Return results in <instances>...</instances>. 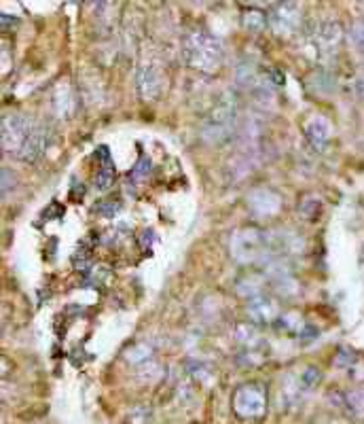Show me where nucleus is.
I'll list each match as a JSON object with an SVG mask.
<instances>
[{
  "mask_svg": "<svg viewBox=\"0 0 364 424\" xmlns=\"http://www.w3.org/2000/svg\"><path fill=\"white\" fill-rule=\"evenodd\" d=\"M248 208L254 212L256 217H273L275 212L282 208V197L267 187L252 189L248 195Z\"/></svg>",
  "mask_w": 364,
  "mask_h": 424,
  "instance_id": "obj_10",
  "label": "nucleus"
},
{
  "mask_svg": "<svg viewBox=\"0 0 364 424\" xmlns=\"http://www.w3.org/2000/svg\"><path fill=\"white\" fill-rule=\"evenodd\" d=\"M49 143H51V127H49L47 123H36V127L32 129V134H30V138H28V143L24 145V149H22V153H20V160H22L24 164H34V162H38V160L45 155Z\"/></svg>",
  "mask_w": 364,
  "mask_h": 424,
  "instance_id": "obj_9",
  "label": "nucleus"
},
{
  "mask_svg": "<svg viewBox=\"0 0 364 424\" xmlns=\"http://www.w3.org/2000/svg\"><path fill=\"white\" fill-rule=\"evenodd\" d=\"M349 41H351V45H354L360 53H364V20H360V22H356V24L351 26V30H349Z\"/></svg>",
  "mask_w": 364,
  "mask_h": 424,
  "instance_id": "obj_23",
  "label": "nucleus"
},
{
  "mask_svg": "<svg viewBox=\"0 0 364 424\" xmlns=\"http://www.w3.org/2000/svg\"><path fill=\"white\" fill-rule=\"evenodd\" d=\"M269 24V13L261 11V9H248L244 11V28L250 32H263Z\"/></svg>",
  "mask_w": 364,
  "mask_h": 424,
  "instance_id": "obj_15",
  "label": "nucleus"
},
{
  "mask_svg": "<svg viewBox=\"0 0 364 424\" xmlns=\"http://www.w3.org/2000/svg\"><path fill=\"white\" fill-rule=\"evenodd\" d=\"M96 153L100 157V166H98V172L94 176V185L98 191H106V189H110V185L115 181V164H112L106 147H100Z\"/></svg>",
  "mask_w": 364,
  "mask_h": 424,
  "instance_id": "obj_13",
  "label": "nucleus"
},
{
  "mask_svg": "<svg viewBox=\"0 0 364 424\" xmlns=\"http://www.w3.org/2000/svg\"><path fill=\"white\" fill-rule=\"evenodd\" d=\"M182 53H184L187 64L193 66L195 70H201V73H216L225 57L221 38L203 28H197L184 36Z\"/></svg>",
  "mask_w": 364,
  "mask_h": 424,
  "instance_id": "obj_1",
  "label": "nucleus"
},
{
  "mask_svg": "<svg viewBox=\"0 0 364 424\" xmlns=\"http://www.w3.org/2000/svg\"><path fill=\"white\" fill-rule=\"evenodd\" d=\"M345 405L349 407L351 414L364 416V390H354L345 397Z\"/></svg>",
  "mask_w": 364,
  "mask_h": 424,
  "instance_id": "obj_21",
  "label": "nucleus"
},
{
  "mask_svg": "<svg viewBox=\"0 0 364 424\" xmlns=\"http://www.w3.org/2000/svg\"><path fill=\"white\" fill-rule=\"evenodd\" d=\"M238 106L233 100H223L216 104L201 123V138L210 145H225L238 132Z\"/></svg>",
  "mask_w": 364,
  "mask_h": 424,
  "instance_id": "obj_2",
  "label": "nucleus"
},
{
  "mask_svg": "<svg viewBox=\"0 0 364 424\" xmlns=\"http://www.w3.org/2000/svg\"><path fill=\"white\" fill-rule=\"evenodd\" d=\"M98 215L100 217H106V219H112L115 215H119V210H121V202H117V199H106V202H102L98 208Z\"/></svg>",
  "mask_w": 364,
  "mask_h": 424,
  "instance_id": "obj_24",
  "label": "nucleus"
},
{
  "mask_svg": "<svg viewBox=\"0 0 364 424\" xmlns=\"http://www.w3.org/2000/svg\"><path fill=\"white\" fill-rule=\"evenodd\" d=\"M330 134H333V129H330V123H328V119L326 117H312L307 123H305V136H307V140H310V145L318 151V153H322V151H326V147H328V143H330Z\"/></svg>",
  "mask_w": 364,
  "mask_h": 424,
  "instance_id": "obj_11",
  "label": "nucleus"
},
{
  "mask_svg": "<svg viewBox=\"0 0 364 424\" xmlns=\"http://www.w3.org/2000/svg\"><path fill=\"white\" fill-rule=\"evenodd\" d=\"M151 168H153L151 160H149L147 155H142V157L138 160V164L133 166V170H131L129 178H131L133 183H140V181H144V178H147V176L151 174Z\"/></svg>",
  "mask_w": 364,
  "mask_h": 424,
  "instance_id": "obj_20",
  "label": "nucleus"
},
{
  "mask_svg": "<svg viewBox=\"0 0 364 424\" xmlns=\"http://www.w3.org/2000/svg\"><path fill=\"white\" fill-rule=\"evenodd\" d=\"M356 90H358L360 96H364V73L356 79Z\"/></svg>",
  "mask_w": 364,
  "mask_h": 424,
  "instance_id": "obj_27",
  "label": "nucleus"
},
{
  "mask_svg": "<svg viewBox=\"0 0 364 424\" xmlns=\"http://www.w3.org/2000/svg\"><path fill=\"white\" fill-rule=\"evenodd\" d=\"M310 41L322 59L333 57V55H337V51L341 47L343 28L337 20H320L314 24V28L310 32Z\"/></svg>",
  "mask_w": 364,
  "mask_h": 424,
  "instance_id": "obj_6",
  "label": "nucleus"
},
{
  "mask_svg": "<svg viewBox=\"0 0 364 424\" xmlns=\"http://www.w3.org/2000/svg\"><path fill=\"white\" fill-rule=\"evenodd\" d=\"M233 337L244 346H254L259 341V329L254 327V323H240L233 329Z\"/></svg>",
  "mask_w": 364,
  "mask_h": 424,
  "instance_id": "obj_18",
  "label": "nucleus"
},
{
  "mask_svg": "<svg viewBox=\"0 0 364 424\" xmlns=\"http://www.w3.org/2000/svg\"><path fill=\"white\" fill-rule=\"evenodd\" d=\"M92 263H94V246H92L89 240H83L77 246L75 255H72V265H75V269H79L83 274H89Z\"/></svg>",
  "mask_w": 364,
  "mask_h": 424,
  "instance_id": "obj_14",
  "label": "nucleus"
},
{
  "mask_svg": "<svg viewBox=\"0 0 364 424\" xmlns=\"http://www.w3.org/2000/svg\"><path fill=\"white\" fill-rule=\"evenodd\" d=\"M129 422L131 424H149L151 422V409L147 405H136L129 409Z\"/></svg>",
  "mask_w": 364,
  "mask_h": 424,
  "instance_id": "obj_22",
  "label": "nucleus"
},
{
  "mask_svg": "<svg viewBox=\"0 0 364 424\" xmlns=\"http://www.w3.org/2000/svg\"><path fill=\"white\" fill-rule=\"evenodd\" d=\"M233 409L246 422L263 418L265 411H267V393H265V386L256 384V382L240 386L238 393H235V397H233Z\"/></svg>",
  "mask_w": 364,
  "mask_h": 424,
  "instance_id": "obj_5",
  "label": "nucleus"
},
{
  "mask_svg": "<svg viewBox=\"0 0 364 424\" xmlns=\"http://www.w3.org/2000/svg\"><path fill=\"white\" fill-rule=\"evenodd\" d=\"M320 380H322V372L318 369V367H305L303 372H301V376H299V380H297V393L301 395V393H310L312 388H316L318 384H320Z\"/></svg>",
  "mask_w": 364,
  "mask_h": 424,
  "instance_id": "obj_16",
  "label": "nucleus"
},
{
  "mask_svg": "<svg viewBox=\"0 0 364 424\" xmlns=\"http://www.w3.org/2000/svg\"><path fill=\"white\" fill-rule=\"evenodd\" d=\"M136 90L144 102H153L161 96L163 75L153 62H142L136 70Z\"/></svg>",
  "mask_w": 364,
  "mask_h": 424,
  "instance_id": "obj_8",
  "label": "nucleus"
},
{
  "mask_svg": "<svg viewBox=\"0 0 364 424\" xmlns=\"http://www.w3.org/2000/svg\"><path fill=\"white\" fill-rule=\"evenodd\" d=\"M248 314L250 320L256 325H265V323H273L277 318V304L269 297V295H256L250 299L248 304Z\"/></svg>",
  "mask_w": 364,
  "mask_h": 424,
  "instance_id": "obj_12",
  "label": "nucleus"
},
{
  "mask_svg": "<svg viewBox=\"0 0 364 424\" xmlns=\"http://www.w3.org/2000/svg\"><path fill=\"white\" fill-rule=\"evenodd\" d=\"M151 346L149 344H136V346H131L127 352H125V359L131 363V365H140V363H147V361H151Z\"/></svg>",
  "mask_w": 364,
  "mask_h": 424,
  "instance_id": "obj_19",
  "label": "nucleus"
},
{
  "mask_svg": "<svg viewBox=\"0 0 364 424\" xmlns=\"http://www.w3.org/2000/svg\"><path fill=\"white\" fill-rule=\"evenodd\" d=\"M269 253V236L256 227L240 229L231 240V255L240 263H252Z\"/></svg>",
  "mask_w": 364,
  "mask_h": 424,
  "instance_id": "obj_3",
  "label": "nucleus"
},
{
  "mask_svg": "<svg viewBox=\"0 0 364 424\" xmlns=\"http://www.w3.org/2000/svg\"><path fill=\"white\" fill-rule=\"evenodd\" d=\"M15 183H17V178H11V170L5 168L3 170V195H7L11 189H15Z\"/></svg>",
  "mask_w": 364,
  "mask_h": 424,
  "instance_id": "obj_26",
  "label": "nucleus"
},
{
  "mask_svg": "<svg viewBox=\"0 0 364 424\" xmlns=\"http://www.w3.org/2000/svg\"><path fill=\"white\" fill-rule=\"evenodd\" d=\"M303 9L299 3H279L269 11V26L277 36H293L301 28Z\"/></svg>",
  "mask_w": 364,
  "mask_h": 424,
  "instance_id": "obj_7",
  "label": "nucleus"
},
{
  "mask_svg": "<svg viewBox=\"0 0 364 424\" xmlns=\"http://www.w3.org/2000/svg\"><path fill=\"white\" fill-rule=\"evenodd\" d=\"M301 215L305 217V219H316V215H318V212H320V199L318 197H307L303 204H301Z\"/></svg>",
  "mask_w": 364,
  "mask_h": 424,
  "instance_id": "obj_25",
  "label": "nucleus"
},
{
  "mask_svg": "<svg viewBox=\"0 0 364 424\" xmlns=\"http://www.w3.org/2000/svg\"><path fill=\"white\" fill-rule=\"evenodd\" d=\"M34 127H36V121L30 115L7 113L3 117V149L20 157V153H22L24 145L28 143V138H30Z\"/></svg>",
  "mask_w": 364,
  "mask_h": 424,
  "instance_id": "obj_4",
  "label": "nucleus"
},
{
  "mask_svg": "<svg viewBox=\"0 0 364 424\" xmlns=\"http://www.w3.org/2000/svg\"><path fill=\"white\" fill-rule=\"evenodd\" d=\"M235 81L242 87H254L256 81H259L256 66L252 62H240V66L235 68Z\"/></svg>",
  "mask_w": 364,
  "mask_h": 424,
  "instance_id": "obj_17",
  "label": "nucleus"
}]
</instances>
